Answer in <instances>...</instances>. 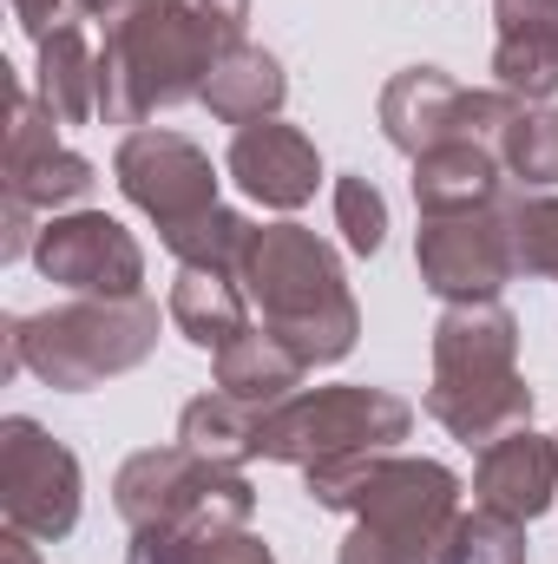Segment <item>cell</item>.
<instances>
[{
	"mask_svg": "<svg viewBox=\"0 0 558 564\" xmlns=\"http://www.w3.org/2000/svg\"><path fill=\"white\" fill-rule=\"evenodd\" d=\"M309 499L322 512H348V539L335 564H440L460 506V473L440 459L415 453H342V459H315L302 466Z\"/></svg>",
	"mask_w": 558,
	"mask_h": 564,
	"instance_id": "1",
	"label": "cell"
},
{
	"mask_svg": "<svg viewBox=\"0 0 558 564\" xmlns=\"http://www.w3.org/2000/svg\"><path fill=\"white\" fill-rule=\"evenodd\" d=\"M250 33V0H144L99 46V119L139 132L151 112L204 99L224 53Z\"/></svg>",
	"mask_w": 558,
	"mask_h": 564,
	"instance_id": "2",
	"label": "cell"
},
{
	"mask_svg": "<svg viewBox=\"0 0 558 564\" xmlns=\"http://www.w3.org/2000/svg\"><path fill=\"white\" fill-rule=\"evenodd\" d=\"M158 355V302L151 295H73L40 315L0 322V381L33 375L60 394L106 388Z\"/></svg>",
	"mask_w": 558,
	"mask_h": 564,
	"instance_id": "3",
	"label": "cell"
},
{
	"mask_svg": "<svg viewBox=\"0 0 558 564\" xmlns=\"http://www.w3.org/2000/svg\"><path fill=\"white\" fill-rule=\"evenodd\" d=\"M244 289L264 328L282 335L309 368L348 361L362 341V302L348 289L342 257L309 230V224H257L244 250Z\"/></svg>",
	"mask_w": 558,
	"mask_h": 564,
	"instance_id": "4",
	"label": "cell"
},
{
	"mask_svg": "<svg viewBox=\"0 0 558 564\" xmlns=\"http://www.w3.org/2000/svg\"><path fill=\"white\" fill-rule=\"evenodd\" d=\"M112 506L132 532H178L191 545H211L257 519V486L244 479V466H217L191 446H144L119 466Z\"/></svg>",
	"mask_w": 558,
	"mask_h": 564,
	"instance_id": "5",
	"label": "cell"
},
{
	"mask_svg": "<svg viewBox=\"0 0 558 564\" xmlns=\"http://www.w3.org/2000/svg\"><path fill=\"white\" fill-rule=\"evenodd\" d=\"M415 433V408L388 388H296L277 401L257 426V459L277 466H315V459H342V453H388Z\"/></svg>",
	"mask_w": 558,
	"mask_h": 564,
	"instance_id": "6",
	"label": "cell"
},
{
	"mask_svg": "<svg viewBox=\"0 0 558 564\" xmlns=\"http://www.w3.org/2000/svg\"><path fill=\"white\" fill-rule=\"evenodd\" d=\"M382 139L395 144L401 158H420L447 139H486L500 144V132L513 126L519 99L486 86V93H466L460 79H447L440 66H401L388 86H382Z\"/></svg>",
	"mask_w": 558,
	"mask_h": 564,
	"instance_id": "7",
	"label": "cell"
},
{
	"mask_svg": "<svg viewBox=\"0 0 558 564\" xmlns=\"http://www.w3.org/2000/svg\"><path fill=\"white\" fill-rule=\"evenodd\" d=\"M79 499H86V479H79L73 446L53 440L26 414H7L0 421V512H7V532L60 545L79 525Z\"/></svg>",
	"mask_w": 558,
	"mask_h": 564,
	"instance_id": "8",
	"label": "cell"
},
{
	"mask_svg": "<svg viewBox=\"0 0 558 564\" xmlns=\"http://www.w3.org/2000/svg\"><path fill=\"white\" fill-rule=\"evenodd\" d=\"M112 177H119L126 204L158 224V237L191 224V217H204V210H217V164H211V151L197 139H184V132H164V126L126 132L119 151H112Z\"/></svg>",
	"mask_w": 558,
	"mask_h": 564,
	"instance_id": "9",
	"label": "cell"
},
{
	"mask_svg": "<svg viewBox=\"0 0 558 564\" xmlns=\"http://www.w3.org/2000/svg\"><path fill=\"white\" fill-rule=\"evenodd\" d=\"M415 270L440 302H486V295H500L519 276L500 204L493 210H460V217H420Z\"/></svg>",
	"mask_w": 558,
	"mask_h": 564,
	"instance_id": "10",
	"label": "cell"
},
{
	"mask_svg": "<svg viewBox=\"0 0 558 564\" xmlns=\"http://www.w3.org/2000/svg\"><path fill=\"white\" fill-rule=\"evenodd\" d=\"M33 270L73 295H144V250L139 237L106 210H66L46 217L33 243Z\"/></svg>",
	"mask_w": 558,
	"mask_h": 564,
	"instance_id": "11",
	"label": "cell"
},
{
	"mask_svg": "<svg viewBox=\"0 0 558 564\" xmlns=\"http://www.w3.org/2000/svg\"><path fill=\"white\" fill-rule=\"evenodd\" d=\"M99 164L60 144V119L40 106L33 86H13V119H7V197L33 204V210H66L79 197H93Z\"/></svg>",
	"mask_w": 558,
	"mask_h": 564,
	"instance_id": "12",
	"label": "cell"
},
{
	"mask_svg": "<svg viewBox=\"0 0 558 564\" xmlns=\"http://www.w3.org/2000/svg\"><path fill=\"white\" fill-rule=\"evenodd\" d=\"M519 375V315L486 302H447L433 322V381L427 388H486Z\"/></svg>",
	"mask_w": 558,
	"mask_h": 564,
	"instance_id": "13",
	"label": "cell"
},
{
	"mask_svg": "<svg viewBox=\"0 0 558 564\" xmlns=\"http://www.w3.org/2000/svg\"><path fill=\"white\" fill-rule=\"evenodd\" d=\"M224 171L244 184V197H257L264 210H302L322 184V151L309 132L282 126V119H257L244 126L230 151H224Z\"/></svg>",
	"mask_w": 558,
	"mask_h": 564,
	"instance_id": "14",
	"label": "cell"
},
{
	"mask_svg": "<svg viewBox=\"0 0 558 564\" xmlns=\"http://www.w3.org/2000/svg\"><path fill=\"white\" fill-rule=\"evenodd\" d=\"M473 506L506 512L519 525H533L539 512H552L558 506V440L552 433L513 426L506 440L480 446V459H473Z\"/></svg>",
	"mask_w": 558,
	"mask_h": 564,
	"instance_id": "15",
	"label": "cell"
},
{
	"mask_svg": "<svg viewBox=\"0 0 558 564\" xmlns=\"http://www.w3.org/2000/svg\"><path fill=\"white\" fill-rule=\"evenodd\" d=\"M506 164L500 144L486 139H447L415 158V210L420 217H460V210H493L506 197Z\"/></svg>",
	"mask_w": 558,
	"mask_h": 564,
	"instance_id": "16",
	"label": "cell"
},
{
	"mask_svg": "<svg viewBox=\"0 0 558 564\" xmlns=\"http://www.w3.org/2000/svg\"><path fill=\"white\" fill-rule=\"evenodd\" d=\"M164 315H171V328L191 341V348H204V355H217V348H230L237 335H250L257 322V308H250V289L237 270H178L171 282V302H164Z\"/></svg>",
	"mask_w": 558,
	"mask_h": 564,
	"instance_id": "17",
	"label": "cell"
},
{
	"mask_svg": "<svg viewBox=\"0 0 558 564\" xmlns=\"http://www.w3.org/2000/svg\"><path fill=\"white\" fill-rule=\"evenodd\" d=\"M282 99H289V73H282V59L270 46H237V53H224L217 59V73H211V86H204V112L217 119V126H257V119H277Z\"/></svg>",
	"mask_w": 558,
	"mask_h": 564,
	"instance_id": "18",
	"label": "cell"
},
{
	"mask_svg": "<svg viewBox=\"0 0 558 564\" xmlns=\"http://www.w3.org/2000/svg\"><path fill=\"white\" fill-rule=\"evenodd\" d=\"M420 408L447 426L460 446L480 453V446L506 440L513 426H533V388H526V375H513V381H486V388H427Z\"/></svg>",
	"mask_w": 558,
	"mask_h": 564,
	"instance_id": "19",
	"label": "cell"
},
{
	"mask_svg": "<svg viewBox=\"0 0 558 564\" xmlns=\"http://www.w3.org/2000/svg\"><path fill=\"white\" fill-rule=\"evenodd\" d=\"M211 375H217L224 394H237V401H250V408H277V401H289V394L302 388L309 361H302L282 335H270V328L257 322L250 335H237L230 348L211 355Z\"/></svg>",
	"mask_w": 558,
	"mask_h": 564,
	"instance_id": "20",
	"label": "cell"
},
{
	"mask_svg": "<svg viewBox=\"0 0 558 564\" xmlns=\"http://www.w3.org/2000/svg\"><path fill=\"white\" fill-rule=\"evenodd\" d=\"M33 93L60 126H93L99 119V53L86 46L79 26L53 33L33 59Z\"/></svg>",
	"mask_w": 558,
	"mask_h": 564,
	"instance_id": "21",
	"label": "cell"
},
{
	"mask_svg": "<svg viewBox=\"0 0 558 564\" xmlns=\"http://www.w3.org/2000/svg\"><path fill=\"white\" fill-rule=\"evenodd\" d=\"M264 414L270 408H250V401L211 388V394H197L178 414V446H191V453H204L217 466H244V459H257V426H264Z\"/></svg>",
	"mask_w": 558,
	"mask_h": 564,
	"instance_id": "22",
	"label": "cell"
},
{
	"mask_svg": "<svg viewBox=\"0 0 558 564\" xmlns=\"http://www.w3.org/2000/svg\"><path fill=\"white\" fill-rule=\"evenodd\" d=\"M493 86L519 106H552L558 93V26H513L493 40Z\"/></svg>",
	"mask_w": 558,
	"mask_h": 564,
	"instance_id": "23",
	"label": "cell"
},
{
	"mask_svg": "<svg viewBox=\"0 0 558 564\" xmlns=\"http://www.w3.org/2000/svg\"><path fill=\"white\" fill-rule=\"evenodd\" d=\"M250 237H257V224H250L244 210L217 204V210H204V217H191V224L164 230L158 243H164L178 263H191V270H244Z\"/></svg>",
	"mask_w": 558,
	"mask_h": 564,
	"instance_id": "24",
	"label": "cell"
},
{
	"mask_svg": "<svg viewBox=\"0 0 558 564\" xmlns=\"http://www.w3.org/2000/svg\"><path fill=\"white\" fill-rule=\"evenodd\" d=\"M500 164L519 191H558V106H519L500 132Z\"/></svg>",
	"mask_w": 558,
	"mask_h": 564,
	"instance_id": "25",
	"label": "cell"
},
{
	"mask_svg": "<svg viewBox=\"0 0 558 564\" xmlns=\"http://www.w3.org/2000/svg\"><path fill=\"white\" fill-rule=\"evenodd\" d=\"M500 217H506L519 276L558 282V197L552 191H506L500 197Z\"/></svg>",
	"mask_w": 558,
	"mask_h": 564,
	"instance_id": "26",
	"label": "cell"
},
{
	"mask_svg": "<svg viewBox=\"0 0 558 564\" xmlns=\"http://www.w3.org/2000/svg\"><path fill=\"white\" fill-rule=\"evenodd\" d=\"M440 564H526V525L506 519V512L473 506V512L453 519Z\"/></svg>",
	"mask_w": 558,
	"mask_h": 564,
	"instance_id": "27",
	"label": "cell"
},
{
	"mask_svg": "<svg viewBox=\"0 0 558 564\" xmlns=\"http://www.w3.org/2000/svg\"><path fill=\"white\" fill-rule=\"evenodd\" d=\"M335 230L355 257H375L388 243V197L375 191V177H362V171L335 177Z\"/></svg>",
	"mask_w": 558,
	"mask_h": 564,
	"instance_id": "28",
	"label": "cell"
},
{
	"mask_svg": "<svg viewBox=\"0 0 558 564\" xmlns=\"http://www.w3.org/2000/svg\"><path fill=\"white\" fill-rule=\"evenodd\" d=\"M7 7H13V20H20V33H26L33 46H46L53 33L79 26V7H73V0H7Z\"/></svg>",
	"mask_w": 558,
	"mask_h": 564,
	"instance_id": "29",
	"label": "cell"
},
{
	"mask_svg": "<svg viewBox=\"0 0 558 564\" xmlns=\"http://www.w3.org/2000/svg\"><path fill=\"white\" fill-rule=\"evenodd\" d=\"M191 564H277V552L244 525V532H224V539L197 545V558H191Z\"/></svg>",
	"mask_w": 558,
	"mask_h": 564,
	"instance_id": "30",
	"label": "cell"
},
{
	"mask_svg": "<svg viewBox=\"0 0 558 564\" xmlns=\"http://www.w3.org/2000/svg\"><path fill=\"white\" fill-rule=\"evenodd\" d=\"M191 558H197V545L178 539V532H132V552H126V564H191Z\"/></svg>",
	"mask_w": 558,
	"mask_h": 564,
	"instance_id": "31",
	"label": "cell"
},
{
	"mask_svg": "<svg viewBox=\"0 0 558 564\" xmlns=\"http://www.w3.org/2000/svg\"><path fill=\"white\" fill-rule=\"evenodd\" d=\"M493 20H500V33H513V26H558V0H493Z\"/></svg>",
	"mask_w": 558,
	"mask_h": 564,
	"instance_id": "32",
	"label": "cell"
},
{
	"mask_svg": "<svg viewBox=\"0 0 558 564\" xmlns=\"http://www.w3.org/2000/svg\"><path fill=\"white\" fill-rule=\"evenodd\" d=\"M73 7H79V20H99V26L112 33L119 20H132V13H139L144 0H73Z\"/></svg>",
	"mask_w": 558,
	"mask_h": 564,
	"instance_id": "33",
	"label": "cell"
},
{
	"mask_svg": "<svg viewBox=\"0 0 558 564\" xmlns=\"http://www.w3.org/2000/svg\"><path fill=\"white\" fill-rule=\"evenodd\" d=\"M40 539H26V532H7L0 539V564H40V552H33Z\"/></svg>",
	"mask_w": 558,
	"mask_h": 564,
	"instance_id": "34",
	"label": "cell"
},
{
	"mask_svg": "<svg viewBox=\"0 0 558 564\" xmlns=\"http://www.w3.org/2000/svg\"><path fill=\"white\" fill-rule=\"evenodd\" d=\"M552 440H558V433H552Z\"/></svg>",
	"mask_w": 558,
	"mask_h": 564,
	"instance_id": "35",
	"label": "cell"
}]
</instances>
